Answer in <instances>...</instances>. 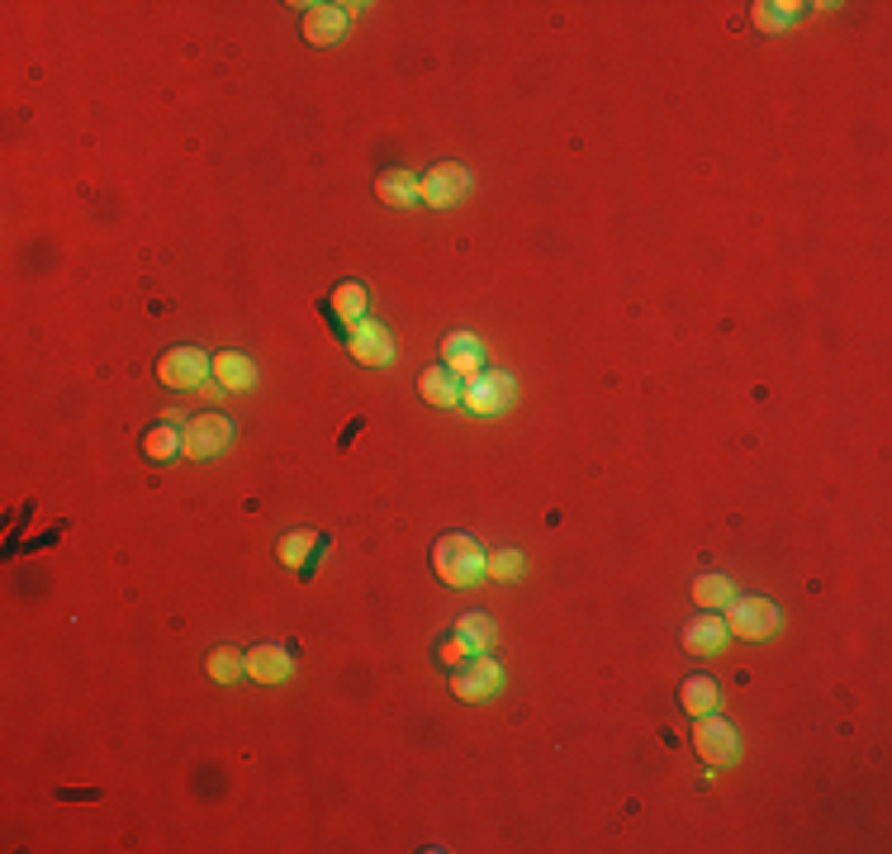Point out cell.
<instances>
[{"instance_id": "6da1fadb", "label": "cell", "mask_w": 892, "mask_h": 854, "mask_svg": "<svg viewBox=\"0 0 892 854\" xmlns=\"http://www.w3.org/2000/svg\"><path fill=\"white\" fill-rule=\"evenodd\" d=\"M433 575L446 589H470L485 579V546L470 532H442L433 542Z\"/></svg>"}, {"instance_id": "7a4b0ae2", "label": "cell", "mask_w": 892, "mask_h": 854, "mask_svg": "<svg viewBox=\"0 0 892 854\" xmlns=\"http://www.w3.org/2000/svg\"><path fill=\"white\" fill-rule=\"evenodd\" d=\"M517 399V385L508 370H479V376L460 380V404L470 408L475 418H494Z\"/></svg>"}, {"instance_id": "3957f363", "label": "cell", "mask_w": 892, "mask_h": 854, "mask_svg": "<svg viewBox=\"0 0 892 854\" xmlns=\"http://www.w3.org/2000/svg\"><path fill=\"white\" fill-rule=\"evenodd\" d=\"M722 617H726V632L741 636V640H770L779 632V608H774L770 598H760V594L731 598L726 608H722Z\"/></svg>"}, {"instance_id": "277c9868", "label": "cell", "mask_w": 892, "mask_h": 854, "mask_svg": "<svg viewBox=\"0 0 892 854\" xmlns=\"http://www.w3.org/2000/svg\"><path fill=\"white\" fill-rule=\"evenodd\" d=\"M693 751H698L707 769H726V764H736V755H741V736L726 717L707 712V717H698V726H693Z\"/></svg>"}, {"instance_id": "5b68a950", "label": "cell", "mask_w": 892, "mask_h": 854, "mask_svg": "<svg viewBox=\"0 0 892 854\" xmlns=\"http://www.w3.org/2000/svg\"><path fill=\"white\" fill-rule=\"evenodd\" d=\"M498 688H504V669H498V661L485 651H475L466 665L452 669V693L460 703H489Z\"/></svg>"}, {"instance_id": "8992f818", "label": "cell", "mask_w": 892, "mask_h": 854, "mask_svg": "<svg viewBox=\"0 0 892 854\" xmlns=\"http://www.w3.org/2000/svg\"><path fill=\"white\" fill-rule=\"evenodd\" d=\"M234 441V423L224 414H195L186 423V441H181V456L186 460H214L219 451H228Z\"/></svg>"}, {"instance_id": "52a82bcc", "label": "cell", "mask_w": 892, "mask_h": 854, "mask_svg": "<svg viewBox=\"0 0 892 854\" xmlns=\"http://www.w3.org/2000/svg\"><path fill=\"white\" fill-rule=\"evenodd\" d=\"M209 361L214 356H205L200 347H171V351H162V361H157V380L186 395V389H200L209 380Z\"/></svg>"}, {"instance_id": "ba28073f", "label": "cell", "mask_w": 892, "mask_h": 854, "mask_svg": "<svg viewBox=\"0 0 892 854\" xmlns=\"http://www.w3.org/2000/svg\"><path fill=\"white\" fill-rule=\"evenodd\" d=\"M418 190H423V205H433V209H452V205L466 200V190H470V171L460 167V162H437V167L418 181Z\"/></svg>"}, {"instance_id": "9c48e42d", "label": "cell", "mask_w": 892, "mask_h": 854, "mask_svg": "<svg viewBox=\"0 0 892 854\" xmlns=\"http://www.w3.org/2000/svg\"><path fill=\"white\" fill-rule=\"evenodd\" d=\"M347 351L361 366H389L395 361V337H389V328L376 324V318H361V324L347 328Z\"/></svg>"}, {"instance_id": "30bf717a", "label": "cell", "mask_w": 892, "mask_h": 854, "mask_svg": "<svg viewBox=\"0 0 892 854\" xmlns=\"http://www.w3.org/2000/svg\"><path fill=\"white\" fill-rule=\"evenodd\" d=\"M442 366L452 370L456 380L479 376V370H485V347H479V337H475V332H446V342H442Z\"/></svg>"}, {"instance_id": "8fae6325", "label": "cell", "mask_w": 892, "mask_h": 854, "mask_svg": "<svg viewBox=\"0 0 892 854\" xmlns=\"http://www.w3.org/2000/svg\"><path fill=\"white\" fill-rule=\"evenodd\" d=\"M209 376L219 380V389H228V395H247V389L257 385V361L247 351H219L209 361Z\"/></svg>"}, {"instance_id": "7c38bea8", "label": "cell", "mask_w": 892, "mask_h": 854, "mask_svg": "<svg viewBox=\"0 0 892 854\" xmlns=\"http://www.w3.org/2000/svg\"><path fill=\"white\" fill-rule=\"evenodd\" d=\"M305 43H314V48H333L337 39L347 33V10L343 6H309L305 10Z\"/></svg>"}, {"instance_id": "4fadbf2b", "label": "cell", "mask_w": 892, "mask_h": 854, "mask_svg": "<svg viewBox=\"0 0 892 854\" xmlns=\"http://www.w3.org/2000/svg\"><path fill=\"white\" fill-rule=\"evenodd\" d=\"M726 617L722 613H703V617H693L688 627H684V651L688 655H717L722 646H726Z\"/></svg>"}, {"instance_id": "5bb4252c", "label": "cell", "mask_w": 892, "mask_h": 854, "mask_svg": "<svg viewBox=\"0 0 892 854\" xmlns=\"http://www.w3.org/2000/svg\"><path fill=\"white\" fill-rule=\"evenodd\" d=\"M290 669H295V655L285 651V646L247 651V674H252L257 684H285V679H290Z\"/></svg>"}, {"instance_id": "9a60e30c", "label": "cell", "mask_w": 892, "mask_h": 854, "mask_svg": "<svg viewBox=\"0 0 892 854\" xmlns=\"http://www.w3.org/2000/svg\"><path fill=\"white\" fill-rule=\"evenodd\" d=\"M318 550H324V537H318V532H305V527H299V532H285V537L276 542L280 565H285V569H305V575H309V565H314Z\"/></svg>"}, {"instance_id": "2e32d148", "label": "cell", "mask_w": 892, "mask_h": 854, "mask_svg": "<svg viewBox=\"0 0 892 854\" xmlns=\"http://www.w3.org/2000/svg\"><path fill=\"white\" fill-rule=\"evenodd\" d=\"M376 195L389 205V209H408V205H423V190H418V176L414 171H404V167H395V171H380L376 176Z\"/></svg>"}, {"instance_id": "e0dca14e", "label": "cell", "mask_w": 892, "mask_h": 854, "mask_svg": "<svg viewBox=\"0 0 892 854\" xmlns=\"http://www.w3.org/2000/svg\"><path fill=\"white\" fill-rule=\"evenodd\" d=\"M418 395H423V404H433V408H456L460 404V380L437 361V366H427L418 376Z\"/></svg>"}, {"instance_id": "ac0fdd59", "label": "cell", "mask_w": 892, "mask_h": 854, "mask_svg": "<svg viewBox=\"0 0 892 854\" xmlns=\"http://www.w3.org/2000/svg\"><path fill=\"white\" fill-rule=\"evenodd\" d=\"M731 598H736V584L726 575H717V569H707V575L693 579V603H698L703 613H722Z\"/></svg>"}, {"instance_id": "d6986e66", "label": "cell", "mask_w": 892, "mask_h": 854, "mask_svg": "<svg viewBox=\"0 0 892 854\" xmlns=\"http://www.w3.org/2000/svg\"><path fill=\"white\" fill-rule=\"evenodd\" d=\"M181 441H186V427H176V423H157V427H148V433H142V456L162 466V460L181 456Z\"/></svg>"}, {"instance_id": "ffe728a7", "label": "cell", "mask_w": 892, "mask_h": 854, "mask_svg": "<svg viewBox=\"0 0 892 854\" xmlns=\"http://www.w3.org/2000/svg\"><path fill=\"white\" fill-rule=\"evenodd\" d=\"M333 314L343 318V324L351 328V324H361V318H370V295H366V285H356V280H343L333 290Z\"/></svg>"}, {"instance_id": "44dd1931", "label": "cell", "mask_w": 892, "mask_h": 854, "mask_svg": "<svg viewBox=\"0 0 892 854\" xmlns=\"http://www.w3.org/2000/svg\"><path fill=\"white\" fill-rule=\"evenodd\" d=\"M680 703L688 717H707V712H717V684H712L707 674H688L680 688Z\"/></svg>"}, {"instance_id": "7402d4cb", "label": "cell", "mask_w": 892, "mask_h": 854, "mask_svg": "<svg viewBox=\"0 0 892 854\" xmlns=\"http://www.w3.org/2000/svg\"><path fill=\"white\" fill-rule=\"evenodd\" d=\"M485 575L498 579V584H517L527 575V556L523 550H489L485 556Z\"/></svg>"}, {"instance_id": "603a6c76", "label": "cell", "mask_w": 892, "mask_h": 854, "mask_svg": "<svg viewBox=\"0 0 892 854\" xmlns=\"http://www.w3.org/2000/svg\"><path fill=\"white\" fill-rule=\"evenodd\" d=\"M205 669H209V679H219V684H238L247 674V655H238L234 646H219V651H209Z\"/></svg>"}, {"instance_id": "cb8c5ba5", "label": "cell", "mask_w": 892, "mask_h": 854, "mask_svg": "<svg viewBox=\"0 0 892 854\" xmlns=\"http://www.w3.org/2000/svg\"><path fill=\"white\" fill-rule=\"evenodd\" d=\"M797 10H802V6H779V0H764V6L751 10V20H755L764 33H779V29H789V24L797 20Z\"/></svg>"}, {"instance_id": "d4e9b609", "label": "cell", "mask_w": 892, "mask_h": 854, "mask_svg": "<svg viewBox=\"0 0 892 854\" xmlns=\"http://www.w3.org/2000/svg\"><path fill=\"white\" fill-rule=\"evenodd\" d=\"M456 636H466L475 651H489V640H494V622L485 617V613H466L456 622Z\"/></svg>"}, {"instance_id": "484cf974", "label": "cell", "mask_w": 892, "mask_h": 854, "mask_svg": "<svg viewBox=\"0 0 892 854\" xmlns=\"http://www.w3.org/2000/svg\"><path fill=\"white\" fill-rule=\"evenodd\" d=\"M470 655H475V646H470L466 636H456V632H452V636H446L442 646H437V661H442L446 669H460V665L470 661Z\"/></svg>"}]
</instances>
